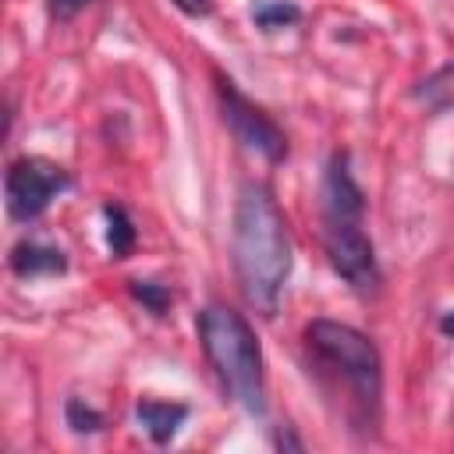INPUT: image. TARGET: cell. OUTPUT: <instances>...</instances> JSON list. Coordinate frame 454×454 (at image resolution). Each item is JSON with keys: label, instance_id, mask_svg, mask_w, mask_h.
Listing matches in <instances>:
<instances>
[{"label": "cell", "instance_id": "1", "mask_svg": "<svg viewBox=\"0 0 454 454\" xmlns=\"http://www.w3.org/2000/svg\"><path fill=\"white\" fill-rule=\"evenodd\" d=\"M231 262L245 301L259 316H277L284 284L291 277L294 248L284 209L277 206L270 184L245 181L234 202V227H231Z\"/></svg>", "mask_w": 454, "mask_h": 454}, {"label": "cell", "instance_id": "2", "mask_svg": "<svg viewBox=\"0 0 454 454\" xmlns=\"http://www.w3.org/2000/svg\"><path fill=\"white\" fill-rule=\"evenodd\" d=\"M323 245L326 259L337 277L358 294H372L380 287V266H376V248L362 227L365 216V199L362 188L351 177L348 156L333 153L323 174Z\"/></svg>", "mask_w": 454, "mask_h": 454}, {"label": "cell", "instance_id": "3", "mask_svg": "<svg viewBox=\"0 0 454 454\" xmlns=\"http://www.w3.org/2000/svg\"><path fill=\"white\" fill-rule=\"evenodd\" d=\"M199 344L213 365L223 394L238 401L248 415H266V369L262 348L241 312L209 301L199 312Z\"/></svg>", "mask_w": 454, "mask_h": 454}, {"label": "cell", "instance_id": "4", "mask_svg": "<svg viewBox=\"0 0 454 454\" xmlns=\"http://www.w3.org/2000/svg\"><path fill=\"white\" fill-rule=\"evenodd\" d=\"M305 348L316 355L319 365H326L344 387L351 390L355 404L372 415L380 408V390H383V358L376 344L337 319H312L305 326Z\"/></svg>", "mask_w": 454, "mask_h": 454}, {"label": "cell", "instance_id": "5", "mask_svg": "<svg viewBox=\"0 0 454 454\" xmlns=\"http://www.w3.org/2000/svg\"><path fill=\"white\" fill-rule=\"evenodd\" d=\"M216 96H220L223 124L231 128L234 142H238L245 153H252V156H259V160H266V163H280V160L287 156V138H284V131L277 128V121H273L262 106H255L252 99H245L231 78L216 74Z\"/></svg>", "mask_w": 454, "mask_h": 454}, {"label": "cell", "instance_id": "6", "mask_svg": "<svg viewBox=\"0 0 454 454\" xmlns=\"http://www.w3.org/2000/svg\"><path fill=\"white\" fill-rule=\"evenodd\" d=\"M67 188L64 167L43 160V156H21L11 163L4 192H7V213L18 223H28L50 209V202Z\"/></svg>", "mask_w": 454, "mask_h": 454}, {"label": "cell", "instance_id": "7", "mask_svg": "<svg viewBox=\"0 0 454 454\" xmlns=\"http://www.w3.org/2000/svg\"><path fill=\"white\" fill-rule=\"evenodd\" d=\"M11 270L18 277H53L67 270V259L60 248L43 245V241H18L11 248Z\"/></svg>", "mask_w": 454, "mask_h": 454}, {"label": "cell", "instance_id": "8", "mask_svg": "<svg viewBox=\"0 0 454 454\" xmlns=\"http://www.w3.org/2000/svg\"><path fill=\"white\" fill-rule=\"evenodd\" d=\"M135 419L142 422V429L149 433L153 443H167L181 429V422L188 419V408L184 404H170V401H138Z\"/></svg>", "mask_w": 454, "mask_h": 454}, {"label": "cell", "instance_id": "9", "mask_svg": "<svg viewBox=\"0 0 454 454\" xmlns=\"http://www.w3.org/2000/svg\"><path fill=\"white\" fill-rule=\"evenodd\" d=\"M415 99H419L426 110H433V114L450 110V106H454V64H443V67H436L429 78H422V82L415 85Z\"/></svg>", "mask_w": 454, "mask_h": 454}, {"label": "cell", "instance_id": "10", "mask_svg": "<svg viewBox=\"0 0 454 454\" xmlns=\"http://www.w3.org/2000/svg\"><path fill=\"white\" fill-rule=\"evenodd\" d=\"M103 220H106V248L114 259H124L135 248V223L124 213V206H103Z\"/></svg>", "mask_w": 454, "mask_h": 454}, {"label": "cell", "instance_id": "11", "mask_svg": "<svg viewBox=\"0 0 454 454\" xmlns=\"http://www.w3.org/2000/svg\"><path fill=\"white\" fill-rule=\"evenodd\" d=\"M252 18L259 28H284L291 21H298V7L294 4H280V0H262L252 7Z\"/></svg>", "mask_w": 454, "mask_h": 454}, {"label": "cell", "instance_id": "12", "mask_svg": "<svg viewBox=\"0 0 454 454\" xmlns=\"http://www.w3.org/2000/svg\"><path fill=\"white\" fill-rule=\"evenodd\" d=\"M64 419H67V426L74 429V433H99L106 422H103V415L92 408V404H85L82 397H67V404H64Z\"/></svg>", "mask_w": 454, "mask_h": 454}, {"label": "cell", "instance_id": "13", "mask_svg": "<svg viewBox=\"0 0 454 454\" xmlns=\"http://www.w3.org/2000/svg\"><path fill=\"white\" fill-rule=\"evenodd\" d=\"M128 291H131V298L142 301L153 316H163L167 305H170V291H167L163 284H156V280H128Z\"/></svg>", "mask_w": 454, "mask_h": 454}, {"label": "cell", "instance_id": "14", "mask_svg": "<svg viewBox=\"0 0 454 454\" xmlns=\"http://www.w3.org/2000/svg\"><path fill=\"white\" fill-rule=\"evenodd\" d=\"M89 4H96V0H46V11H50L53 21H71V18H78Z\"/></svg>", "mask_w": 454, "mask_h": 454}, {"label": "cell", "instance_id": "15", "mask_svg": "<svg viewBox=\"0 0 454 454\" xmlns=\"http://www.w3.org/2000/svg\"><path fill=\"white\" fill-rule=\"evenodd\" d=\"M174 4L188 14H209V0H174Z\"/></svg>", "mask_w": 454, "mask_h": 454}, {"label": "cell", "instance_id": "16", "mask_svg": "<svg viewBox=\"0 0 454 454\" xmlns=\"http://www.w3.org/2000/svg\"><path fill=\"white\" fill-rule=\"evenodd\" d=\"M277 447H291V450H301V440H294L291 433H277V440H273Z\"/></svg>", "mask_w": 454, "mask_h": 454}, {"label": "cell", "instance_id": "17", "mask_svg": "<svg viewBox=\"0 0 454 454\" xmlns=\"http://www.w3.org/2000/svg\"><path fill=\"white\" fill-rule=\"evenodd\" d=\"M440 330H443L447 337H454V312H447V316L440 319Z\"/></svg>", "mask_w": 454, "mask_h": 454}]
</instances>
